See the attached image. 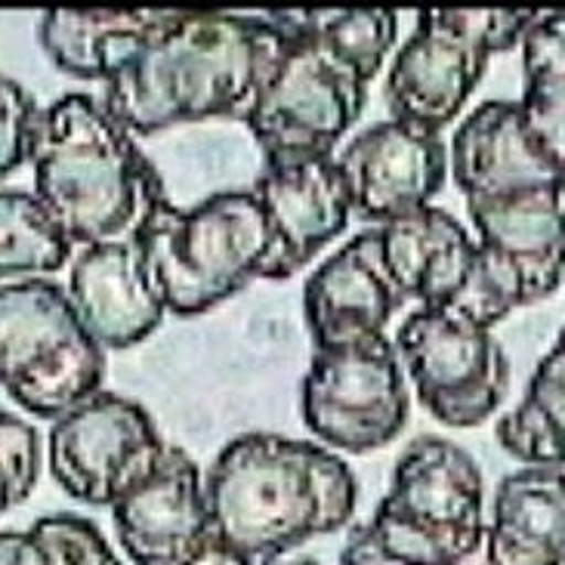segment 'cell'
Segmentation results:
<instances>
[{
    "mask_svg": "<svg viewBox=\"0 0 565 565\" xmlns=\"http://www.w3.org/2000/svg\"><path fill=\"white\" fill-rule=\"evenodd\" d=\"M448 149L498 303L544 300L565 276V168L535 142L520 99L479 103Z\"/></svg>",
    "mask_w": 565,
    "mask_h": 565,
    "instance_id": "6da1fadb",
    "label": "cell"
},
{
    "mask_svg": "<svg viewBox=\"0 0 565 565\" xmlns=\"http://www.w3.org/2000/svg\"><path fill=\"white\" fill-rule=\"evenodd\" d=\"M288 34L269 13L180 10L127 68L103 84V103L130 134L242 115L276 72Z\"/></svg>",
    "mask_w": 565,
    "mask_h": 565,
    "instance_id": "7a4b0ae2",
    "label": "cell"
},
{
    "mask_svg": "<svg viewBox=\"0 0 565 565\" xmlns=\"http://www.w3.org/2000/svg\"><path fill=\"white\" fill-rule=\"evenodd\" d=\"M204 482L216 544L263 565L343 529L359 504L355 473L334 448L263 429L223 445Z\"/></svg>",
    "mask_w": 565,
    "mask_h": 565,
    "instance_id": "3957f363",
    "label": "cell"
},
{
    "mask_svg": "<svg viewBox=\"0 0 565 565\" xmlns=\"http://www.w3.org/2000/svg\"><path fill=\"white\" fill-rule=\"evenodd\" d=\"M31 164L34 195L75 247L130 238L164 189L134 134L103 99L81 90L44 108Z\"/></svg>",
    "mask_w": 565,
    "mask_h": 565,
    "instance_id": "277c9868",
    "label": "cell"
},
{
    "mask_svg": "<svg viewBox=\"0 0 565 565\" xmlns=\"http://www.w3.org/2000/svg\"><path fill=\"white\" fill-rule=\"evenodd\" d=\"M288 34L276 72L266 81L247 130L266 161L334 154L359 121L381 62L367 60L334 29L324 10H266Z\"/></svg>",
    "mask_w": 565,
    "mask_h": 565,
    "instance_id": "5b68a950",
    "label": "cell"
},
{
    "mask_svg": "<svg viewBox=\"0 0 565 565\" xmlns=\"http://www.w3.org/2000/svg\"><path fill=\"white\" fill-rule=\"evenodd\" d=\"M154 285L177 316L214 309L254 278H269L276 235L254 189H220L180 207L154 195L134 232Z\"/></svg>",
    "mask_w": 565,
    "mask_h": 565,
    "instance_id": "8992f818",
    "label": "cell"
},
{
    "mask_svg": "<svg viewBox=\"0 0 565 565\" xmlns=\"http://www.w3.org/2000/svg\"><path fill=\"white\" fill-rule=\"evenodd\" d=\"M106 347L53 278L0 288V383L25 412L60 417L103 390Z\"/></svg>",
    "mask_w": 565,
    "mask_h": 565,
    "instance_id": "52a82bcc",
    "label": "cell"
},
{
    "mask_svg": "<svg viewBox=\"0 0 565 565\" xmlns=\"http://www.w3.org/2000/svg\"><path fill=\"white\" fill-rule=\"evenodd\" d=\"M367 529L393 556L458 565L486 529V482L473 455L436 433L412 439Z\"/></svg>",
    "mask_w": 565,
    "mask_h": 565,
    "instance_id": "ba28073f",
    "label": "cell"
},
{
    "mask_svg": "<svg viewBox=\"0 0 565 565\" xmlns=\"http://www.w3.org/2000/svg\"><path fill=\"white\" fill-rule=\"evenodd\" d=\"M537 10H420L383 81L393 118L439 130L455 121L489 68L535 22Z\"/></svg>",
    "mask_w": 565,
    "mask_h": 565,
    "instance_id": "9c48e42d",
    "label": "cell"
},
{
    "mask_svg": "<svg viewBox=\"0 0 565 565\" xmlns=\"http://www.w3.org/2000/svg\"><path fill=\"white\" fill-rule=\"evenodd\" d=\"M300 414L328 448L371 451L393 443L412 414L408 374L396 340L374 334L312 350L300 381Z\"/></svg>",
    "mask_w": 565,
    "mask_h": 565,
    "instance_id": "30bf717a",
    "label": "cell"
},
{
    "mask_svg": "<svg viewBox=\"0 0 565 565\" xmlns=\"http://www.w3.org/2000/svg\"><path fill=\"white\" fill-rule=\"evenodd\" d=\"M396 350L424 408L448 427L482 424L510 390L501 340L451 309H412L398 324Z\"/></svg>",
    "mask_w": 565,
    "mask_h": 565,
    "instance_id": "8fae6325",
    "label": "cell"
},
{
    "mask_svg": "<svg viewBox=\"0 0 565 565\" xmlns=\"http://www.w3.org/2000/svg\"><path fill=\"white\" fill-rule=\"evenodd\" d=\"M168 448L146 405L108 390L60 414L46 436L53 479L93 507L118 504L161 467Z\"/></svg>",
    "mask_w": 565,
    "mask_h": 565,
    "instance_id": "7c38bea8",
    "label": "cell"
},
{
    "mask_svg": "<svg viewBox=\"0 0 565 565\" xmlns=\"http://www.w3.org/2000/svg\"><path fill=\"white\" fill-rule=\"evenodd\" d=\"M337 164L355 214L390 223L427 207L451 173V149L439 130L390 115L352 134Z\"/></svg>",
    "mask_w": 565,
    "mask_h": 565,
    "instance_id": "4fadbf2b",
    "label": "cell"
},
{
    "mask_svg": "<svg viewBox=\"0 0 565 565\" xmlns=\"http://www.w3.org/2000/svg\"><path fill=\"white\" fill-rule=\"evenodd\" d=\"M130 565H185L211 541L207 482L199 460L170 445L161 467L111 507Z\"/></svg>",
    "mask_w": 565,
    "mask_h": 565,
    "instance_id": "5bb4252c",
    "label": "cell"
},
{
    "mask_svg": "<svg viewBox=\"0 0 565 565\" xmlns=\"http://www.w3.org/2000/svg\"><path fill=\"white\" fill-rule=\"evenodd\" d=\"M250 189L263 201L276 235L269 269V278L276 281L303 269L321 247L343 232L355 211L337 154L263 161L260 177Z\"/></svg>",
    "mask_w": 565,
    "mask_h": 565,
    "instance_id": "9a60e30c",
    "label": "cell"
},
{
    "mask_svg": "<svg viewBox=\"0 0 565 565\" xmlns=\"http://www.w3.org/2000/svg\"><path fill=\"white\" fill-rule=\"evenodd\" d=\"M402 303L408 300L383 260L381 226L355 232L303 285V319L316 350L383 334Z\"/></svg>",
    "mask_w": 565,
    "mask_h": 565,
    "instance_id": "2e32d148",
    "label": "cell"
},
{
    "mask_svg": "<svg viewBox=\"0 0 565 565\" xmlns=\"http://www.w3.org/2000/svg\"><path fill=\"white\" fill-rule=\"evenodd\" d=\"M68 297L106 350L139 343L168 312L134 235L77 247L68 269Z\"/></svg>",
    "mask_w": 565,
    "mask_h": 565,
    "instance_id": "e0dca14e",
    "label": "cell"
},
{
    "mask_svg": "<svg viewBox=\"0 0 565 565\" xmlns=\"http://www.w3.org/2000/svg\"><path fill=\"white\" fill-rule=\"evenodd\" d=\"M383 260L405 300L458 309L479 269V242L445 207H420L381 223Z\"/></svg>",
    "mask_w": 565,
    "mask_h": 565,
    "instance_id": "ac0fdd59",
    "label": "cell"
},
{
    "mask_svg": "<svg viewBox=\"0 0 565 565\" xmlns=\"http://www.w3.org/2000/svg\"><path fill=\"white\" fill-rule=\"evenodd\" d=\"M458 565H565L563 467H520L501 476L482 537Z\"/></svg>",
    "mask_w": 565,
    "mask_h": 565,
    "instance_id": "d6986e66",
    "label": "cell"
},
{
    "mask_svg": "<svg viewBox=\"0 0 565 565\" xmlns=\"http://www.w3.org/2000/svg\"><path fill=\"white\" fill-rule=\"evenodd\" d=\"M180 10H75L53 7L38 22V38L46 56L77 77H96L106 84L137 60Z\"/></svg>",
    "mask_w": 565,
    "mask_h": 565,
    "instance_id": "ffe728a7",
    "label": "cell"
},
{
    "mask_svg": "<svg viewBox=\"0 0 565 565\" xmlns=\"http://www.w3.org/2000/svg\"><path fill=\"white\" fill-rule=\"evenodd\" d=\"M494 433L525 467H565V324Z\"/></svg>",
    "mask_w": 565,
    "mask_h": 565,
    "instance_id": "44dd1931",
    "label": "cell"
},
{
    "mask_svg": "<svg viewBox=\"0 0 565 565\" xmlns=\"http://www.w3.org/2000/svg\"><path fill=\"white\" fill-rule=\"evenodd\" d=\"M520 108L537 146L565 168V10H537L522 34Z\"/></svg>",
    "mask_w": 565,
    "mask_h": 565,
    "instance_id": "7402d4cb",
    "label": "cell"
},
{
    "mask_svg": "<svg viewBox=\"0 0 565 565\" xmlns=\"http://www.w3.org/2000/svg\"><path fill=\"white\" fill-rule=\"evenodd\" d=\"M75 260V242L60 220L29 189H3L0 195V276L7 281L50 278Z\"/></svg>",
    "mask_w": 565,
    "mask_h": 565,
    "instance_id": "603a6c76",
    "label": "cell"
},
{
    "mask_svg": "<svg viewBox=\"0 0 565 565\" xmlns=\"http://www.w3.org/2000/svg\"><path fill=\"white\" fill-rule=\"evenodd\" d=\"M46 565H127L111 551L103 529L81 513H50L29 525Z\"/></svg>",
    "mask_w": 565,
    "mask_h": 565,
    "instance_id": "cb8c5ba5",
    "label": "cell"
},
{
    "mask_svg": "<svg viewBox=\"0 0 565 565\" xmlns=\"http://www.w3.org/2000/svg\"><path fill=\"white\" fill-rule=\"evenodd\" d=\"M41 436L19 414H0V504H22L41 476Z\"/></svg>",
    "mask_w": 565,
    "mask_h": 565,
    "instance_id": "d4e9b609",
    "label": "cell"
},
{
    "mask_svg": "<svg viewBox=\"0 0 565 565\" xmlns=\"http://www.w3.org/2000/svg\"><path fill=\"white\" fill-rule=\"evenodd\" d=\"M41 121H44V108L38 106L29 87L10 75L0 77V170L3 177H10V170L31 161Z\"/></svg>",
    "mask_w": 565,
    "mask_h": 565,
    "instance_id": "484cf974",
    "label": "cell"
},
{
    "mask_svg": "<svg viewBox=\"0 0 565 565\" xmlns=\"http://www.w3.org/2000/svg\"><path fill=\"white\" fill-rule=\"evenodd\" d=\"M340 565H436V563H417V559H402V556H393V553H386L374 541L371 535V529L365 525H355L352 529L350 541H347V547L340 553Z\"/></svg>",
    "mask_w": 565,
    "mask_h": 565,
    "instance_id": "4316f807",
    "label": "cell"
},
{
    "mask_svg": "<svg viewBox=\"0 0 565 565\" xmlns=\"http://www.w3.org/2000/svg\"><path fill=\"white\" fill-rule=\"evenodd\" d=\"M0 565H46V559L29 529H3Z\"/></svg>",
    "mask_w": 565,
    "mask_h": 565,
    "instance_id": "83f0119b",
    "label": "cell"
},
{
    "mask_svg": "<svg viewBox=\"0 0 565 565\" xmlns=\"http://www.w3.org/2000/svg\"><path fill=\"white\" fill-rule=\"evenodd\" d=\"M185 565H263V563L250 559V556H245V553L232 551V547H226V544H216V541H211V544H207L195 559H189Z\"/></svg>",
    "mask_w": 565,
    "mask_h": 565,
    "instance_id": "f1b7e54d",
    "label": "cell"
},
{
    "mask_svg": "<svg viewBox=\"0 0 565 565\" xmlns=\"http://www.w3.org/2000/svg\"><path fill=\"white\" fill-rule=\"evenodd\" d=\"M273 565H321V563H316V559H278V563Z\"/></svg>",
    "mask_w": 565,
    "mask_h": 565,
    "instance_id": "f546056e",
    "label": "cell"
}]
</instances>
